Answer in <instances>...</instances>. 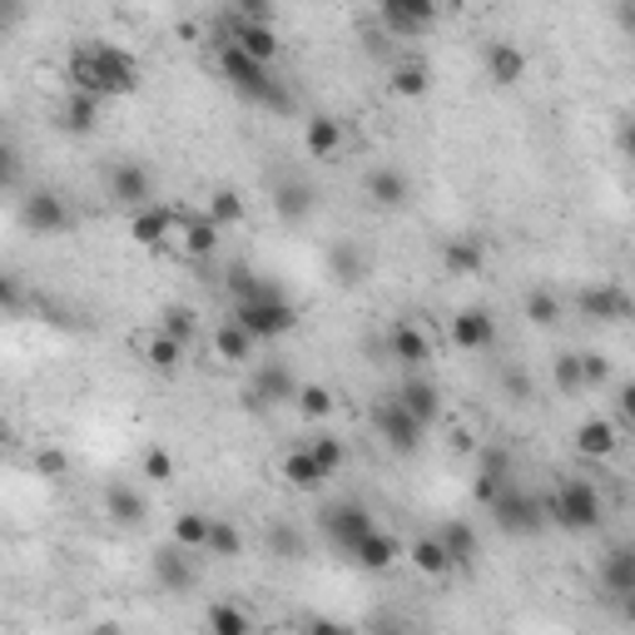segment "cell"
I'll list each match as a JSON object with an SVG mask.
<instances>
[{
	"mask_svg": "<svg viewBox=\"0 0 635 635\" xmlns=\"http://www.w3.org/2000/svg\"><path fill=\"white\" fill-rule=\"evenodd\" d=\"M437 541L446 546L452 566H472L476 561V531L466 521H442V526H437Z\"/></svg>",
	"mask_w": 635,
	"mask_h": 635,
	"instance_id": "1f68e13d",
	"label": "cell"
},
{
	"mask_svg": "<svg viewBox=\"0 0 635 635\" xmlns=\"http://www.w3.org/2000/svg\"><path fill=\"white\" fill-rule=\"evenodd\" d=\"M556 318H561V298H556L551 288H536V293L526 298V323H536V327H551Z\"/></svg>",
	"mask_w": 635,
	"mask_h": 635,
	"instance_id": "7bdbcfd3",
	"label": "cell"
},
{
	"mask_svg": "<svg viewBox=\"0 0 635 635\" xmlns=\"http://www.w3.org/2000/svg\"><path fill=\"white\" fill-rule=\"evenodd\" d=\"M387 353H392L402 367H422V363H432V337H427V327H417V323H392Z\"/></svg>",
	"mask_w": 635,
	"mask_h": 635,
	"instance_id": "ac0fdd59",
	"label": "cell"
},
{
	"mask_svg": "<svg viewBox=\"0 0 635 635\" xmlns=\"http://www.w3.org/2000/svg\"><path fill=\"white\" fill-rule=\"evenodd\" d=\"M615 605H621V615L635 625V591H631V595H621V601H615Z\"/></svg>",
	"mask_w": 635,
	"mask_h": 635,
	"instance_id": "11a10c76",
	"label": "cell"
},
{
	"mask_svg": "<svg viewBox=\"0 0 635 635\" xmlns=\"http://www.w3.org/2000/svg\"><path fill=\"white\" fill-rule=\"evenodd\" d=\"M427 85H432V75H427L422 60H402V65H392V95L397 99H422Z\"/></svg>",
	"mask_w": 635,
	"mask_h": 635,
	"instance_id": "d590c367",
	"label": "cell"
},
{
	"mask_svg": "<svg viewBox=\"0 0 635 635\" xmlns=\"http://www.w3.org/2000/svg\"><path fill=\"white\" fill-rule=\"evenodd\" d=\"M35 472L50 476V482H60V476L69 472V456L60 452V446H40V452H35Z\"/></svg>",
	"mask_w": 635,
	"mask_h": 635,
	"instance_id": "c3c4849f",
	"label": "cell"
},
{
	"mask_svg": "<svg viewBox=\"0 0 635 635\" xmlns=\"http://www.w3.org/2000/svg\"><path fill=\"white\" fill-rule=\"evenodd\" d=\"M377 20H383V30H387L392 40H407V35H417V30L432 25V20H437V6H427V0H383Z\"/></svg>",
	"mask_w": 635,
	"mask_h": 635,
	"instance_id": "9a60e30c",
	"label": "cell"
},
{
	"mask_svg": "<svg viewBox=\"0 0 635 635\" xmlns=\"http://www.w3.org/2000/svg\"><path fill=\"white\" fill-rule=\"evenodd\" d=\"M556 387H561V392H581L585 387V377H581V353H556Z\"/></svg>",
	"mask_w": 635,
	"mask_h": 635,
	"instance_id": "ee69618b",
	"label": "cell"
},
{
	"mask_svg": "<svg viewBox=\"0 0 635 635\" xmlns=\"http://www.w3.org/2000/svg\"><path fill=\"white\" fill-rule=\"evenodd\" d=\"M482 60H486V79H492V85H516V79H526V55H521V45H512V40H486Z\"/></svg>",
	"mask_w": 635,
	"mask_h": 635,
	"instance_id": "e0dca14e",
	"label": "cell"
},
{
	"mask_svg": "<svg viewBox=\"0 0 635 635\" xmlns=\"http://www.w3.org/2000/svg\"><path fill=\"white\" fill-rule=\"evenodd\" d=\"M492 516H496V526H502V531L531 536V531H541V526H546V502H536V496L516 492V486L506 482L502 496H496V506H492Z\"/></svg>",
	"mask_w": 635,
	"mask_h": 635,
	"instance_id": "52a82bcc",
	"label": "cell"
},
{
	"mask_svg": "<svg viewBox=\"0 0 635 635\" xmlns=\"http://www.w3.org/2000/svg\"><path fill=\"white\" fill-rule=\"evenodd\" d=\"M159 327H164L169 337H179V343L189 347V343L198 337V313H194V308H184V303H169L164 313H159Z\"/></svg>",
	"mask_w": 635,
	"mask_h": 635,
	"instance_id": "74e56055",
	"label": "cell"
},
{
	"mask_svg": "<svg viewBox=\"0 0 635 635\" xmlns=\"http://www.w3.org/2000/svg\"><path fill=\"white\" fill-rule=\"evenodd\" d=\"M308 635H353L347 625H337V621H327V615H318L313 625H308Z\"/></svg>",
	"mask_w": 635,
	"mask_h": 635,
	"instance_id": "db71d44e",
	"label": "cell"
},
{
	"mask_svg": "<svg viewBox=\"0 0 635 635\" xmlns=\"http://www.w3.org/2000/svg\"><path fill=\"white\" fill-rule=\"evenodd\" d=\"M174 228H179V208H169V204H149L129 218V238H134L139 248H149V254L174 244Z\"/></svg>",
	"mask_w": 635,
	"mask_h": 635,
	"instance_id": "7c38bea8",
	"label": "cell"
},
{
	"mask_svg": "<svg viewBox=\"0 0 635 635\" xmlns=\"http://www.w3.org/2000/svg\"><path fill=\"white\" fill-rule=\"evenodd\" d=\"M139 472L149 476V482H174V452H164V446H149L144 452V462H139Z\"/></svg>",
	"mask_w": 635,
	"mask_h": 635,
	"instance_id": "bcb514c9",
	"label": "cell"
},
{
	"mask_svg": "<svg viewBox=\"0 0 635 635\" xmlns=\"http://www.w3.org/2000/svg\"><path fill=\"white\" fill-rule=\"evenodd\" d=\"M268 546H273L283 561H298V556H303V541H298V531H288V526H273V531H268Z\"/></svg>",
	"mask_w": 635,
	"mask_h": 635,
	"instance_id": "f907efd6",
	"label": "cell"
},
{
	"mask_svg": "<svg viewBox=\"0 0 635 635\" xmlns=\"http://www.w3.org/2000/svg\"><path fill=\"white\" fill-rule=\"evenodd\" d=\"M496 496H502V482H492V476H476V482H472V502L476 506H486V512H492Z\"/></svg>",
	"mask_w": 635,
	"mask_h": 635,
	"instance_id": "816d5d0a",
	"label": "cell"
},
{
	"mask_svg": "<svg viewBox=\"0 0 635 635\" xmlns=\"http://www.w3.org/2000/svg\"><path fill=\"white\" fill-rule=\"evenodd\" d=\"M442 268L452 278H472V273H482L486 268V248H482V238H452V244L442 248Z\"/></svg>",
	"mask_w": 635,
	"mask_h": 635,
	"instance_id": "83f0119b",
	"label": "cell"
},
{
	"mask_svg": "<svg viewBox=\"0 0 635 635\" xmlns=\"http://www.w3.org/2000/svg\"><path fill=\"white\" fill-rule=\"evenodd\" d=\"M298 387H303V383H293V373H288L283 363H273V367L258 373L254 397H258V402H298Z\"/></svg>",
	"mask_w": 635,
	"mask_h": 635,
	"instance_id": "4dcf8cb0",
	"label": "cell"
},
{
	"mask_svg": "<svg viewBox=\"0 0 635 635\" xmlns=\"http://www.w3.org/2000/svg\"><path fill=\"white\" fill-rule=\"evenodd\" d=\"M109 198L125 208H149L154 204V179H149L144 164H134V159H119L115 169H109Z\"/></svg>",
	"mask_w": 635,
	"mask_h": 635,
	"instance_id": "9c48e42d",
	"label": "cell"
},
{
	"mask_svg": "<svg viewBox=\"0 0 635 635\" xmlns=\"http://www.w3.org/2000/svg\"><path fill=\"white\" fill-rule=\"evenodd\" d=\"M228 318H234L254 343H278V337H288L298 327V308L283 298V288H268L263 298L234 303V313H228Z\"/></svg>",
	"mask_w": 635,
	"mask_h": 635,
	"instance_id": "277c9868",
	"label": "cell"
},
{
	"mask_svg": "<svg viewBox=\"0 0 635 635\" xmlns=\"http://www.w3.org/2000/svg\"><path fill=\"white\" fill-rule=\"evenodd\" d=\"M452 343L462 347V353H492L496 347V318L492 308H462V313H452Z\"/></svg>",
	"mask_w": 635,
	"mask_h": 635,
	"instance_id": "30bf717a",
	"label": "cell"
},
{
	"mask_svg": "<svg viewBox=\"0 0 635 635\" xmlns=\"http://www.w3.org/2000/svg\"><path fill=\"white\" fill-rule=\"evenodd\" d=\"M144 363L159 367V373H174V367L184 363V343H179V337H169L164 327H154V333L144 337Z\"/></svg>",
	"mask_w": 635,
	"mask_h": 635,
	"instance_id": "e575fe53",
	"label": "cell"
},
{
	"mask_svg": "<svg viewBox=\"0 0 635 635\" xmlns=\"http://www.w3.org/2000/svg\"><path fill=\"white\" fill-rule=\"evenodd\" d=\"M224 40H228V45H238L244 55H254L258 65H268V69H273V60L283 55V40H278V30H273V25H263V20H244L238 10L228 15Z\"/></svg>",
	"mask_w": 635,
	"mask_h": 635,
	"instance_id": "8992f818",
	"label": "cell"
},
{
	"mask_svg": "<svg viewBox=\"0 0 635 635\" xmlns=\"http://www.w3.org/2000/svg\"><path fill=\"white\" fill-rule=\"evenodd\" d=\"M99 105H105V99L69 89V99H65V129H75V134H89V129L99 125Z\"/></svg>",
	"mask_w": 635,
	"mask_h": 635,
	"instance_id": "8d00e7d4",
	"label": "cell"
},
{
	"mask_svg": "<svg viewBox=\"0 0 635 635\" xmlns=\"http://www.w3.org/2000/svg\"><path fill=\"white\" fill-rule=\"evenodd\" d=\"M407 561H412V571L427 575V581H442V575L456 571L452 556H446V546L437 541V531H432V536H417V541L407 546Z\"/></svg>",
	"mask_w": 635,
	"mask_h": 635,
	"instance_id": "d4e9b609",
	"label": "cell"
},
{
	"mask_svg": "<svg viewBox=\"0 0 635 635\" xmlns=\"http://www.w3.org/2000/svg\"><path fill=\"white\" fill-rule=\"evenodd\" d=\"M194 561H198V556H194V551H184V546H174V541L159 546V551H154V581L164 585V591L184 595L189 585L198 581V566H194Z\"/></svg>",
	"mask_w": 635,
	"mask_h": 635,
	"instance_id": "5bb4252c",
	"label": "cell"
},
{
	"mask_svg": "<svg viewBox=\"0 0 635 635\" xmlns=\"http://www.w3.org/2000/svg\"><path fill=\"white\" fill-rule=\"evenodd\" d=\"M273 208L288 218V224H298V218H308V208H313V189H308L303 179H278Z\"/></svg>",
	"mask_w": 635,
	"mask_h": 635,
	"instance_id": "f546056e",
	"label": "cell"
},
{
	"mask_svg": "<svg viewBox=\"0 0 635 635\" xmlns=\"http://www.w3.org/2000/svg\"><path fill=\"white\" fill-rule=\"evenodd\" d=\"M615 412H621V422L635 427V377H631V383L615 387Z\"/></svg>",
	"mask_w": 635,
	"mask_h": 635,
	"instance_id": "f5cc1de1",
	"label": "cell"
},
{
	"mask_svg": "<svg viewBox=\"0 0 635 635\" xmlns=\"http://www.w3.org/2000/svg\"><path fill=\"white\" fill-rule=\"evenodd\" d=\"M218 234H224V228H218L208 214H179V248H184L189 258H208V254H214Z\"/></svg>",
	"mask_w": 635,
	"mask_h": 635,
	"instance_id": "603a6c76",
	"label": "cell"
},
{
	"mask_svg": "<svg viewBox=\"0 0 635 635\" xmlns=\"http://www.w3.org/2000/svg\"><path fill=\"white\" fill-rule=\"evenodd\" d=\"M476 476H492V482L506 486V476H512V456H506L502 446H482V452H476Z\"/></svg>",
	"mask_w": 635,
	"mask_h": 635,
	"instance_id": "f6af8a7d",
	"label": "cell"
},
{
	"mask_svg": "<svg viewBox=\"0 0 635 635\" xmlns=\"http://www.w3.org/2000/svg\"><path fill=\"white\" fill-rule=\"evenodd\" d=\"M323 531H327V541H333L337 551L353 556V546L363 541V536H373L377 526H373V512H367V506L337 502V506H327V512H323Z\"/></svg>",
	"mask_w": 635,
	"mask_h": 635,
	"instance_id": "ba28073f",
	"label": "cell"
},
{
	"mask_svg": "<svg viewBox=\"0 0 635 635\" xmlns=\"http://www.w3.org/2000/svg\"><path fill=\"white\" fill-rule=\"evenodd\" d=\"M69 89L95 99H115V95H134L139 89V60L125 45H109V40H85V45L69 50L65 65Z\"/></svg>",
	"mask_w": 635,
	"mask_h": 635,
	"instance_id": "6da1fadb",
	"label": "cell"
},
{
	"mask_svg": "<svg viewBox=\"0 0 635 635\" xmlns=\"http://www.w3.org/2000/svg\"><path fill=\"white\" fill-rule=\"evenodd\" d=\"M278 476H283V482L293 486V492H303V496H313L318 486L327 482L323 466L313 462V452H308V446H293V452L283 456V466H278Z\"/></svg>",
	"mask_w": 635,
	"mask_h": 635,
	"instance_id": "4316f807",
	"label": "cell"
},
{
	"mask_svg": "<svg viewBox=\"0 0 635 635\" xmlns=\"http://www.w3.org/2000/svg\"><path fill=\"white\" fill-rule=\"evenodd\" d=\"M601 516H605V496H601V486L585 482V476H566V482L546 496V521H556L571 536L595 531Z\"/></svg>",
	"mask_w": 635,
	"mask_h": 635,
	"instance_id": "7a4b0ae2",
	"label": "cell"
},
{
	"mask_svg": "<svg viewBox=\"0 0 635 635\" xmlns=\"http://www.w3.org/2000/svg\"><path fill=\"white\" fill-rule=\"evenodd\" d=\"M601 585L611 601H621V595L635 591V546H611L601 561Z\"/></svg>",
	"mask_w": 635,
	"mask_h": 635,
	"instance_id": "44dd1931",
	"label": "cell"
},
{
	"mask_svg": "<svg viewBox=\"0 0 635 635\" xmlns=\"http://www.w3.org/2000/svg\"><path fill=\"white\" fill-rule=\"evenodd\" d=\"M204 621H208V635H254L248 611H244V605H234V601H214Z\"/></svg>",
	"mask_w": 635,
	"mask_h": 635,
	"instance_id": "836d02e7",
	"label": "cell"
},
{
	"mask_svg": "<svg viewBox=\"0 0 635 635\" xmlns=\"http://www.w3.org/2000/svg\"><path fill=\"white\" fill-rule=\"evenodd\" d=\"M208 343H214V357L218 363H248V357H254V337L244 333V327L234 323V318H224V323L214 327V337H208Z\"/></svg>",
	"mask_w": 635,
	"mask_h": 635,
	"instance_id": "f1b7e54d",
	"label": "cell"
},
{
	"mask_svg": "<svg viewBox=\"0 0 635 635\" xmlns=\"http://www.w3.org/2000/svg\"><path fill=\"white\" fill-rule=\"evenodd\" d=\"M218 75H224L244 99H254V105L288 109V95H283V85L273 79V69L258 65L254 55H244V50L228 45V40H218Z\"/></svg>",
	"mask_w": 635,
	"mask_h": 635,
	"instance_id": "3957f363",
	"label": "cell"
},
{
	"mask_svg": "<svg viewBox=\"0 0 635 635\" xmlns=\"http://www.w3.org/2000/svg\"><path fill=\"white\" fill-rule=\"evenodd\" d=\"M625 149L635 154V125H625Z\"/></svg>",
	"mask_w": 635,
	"mask_h": 635,
	"instance_id": "9f6ffc18",
	"label": "cell"
},
{
	"mask_svg": "<svg viewBox=\"0 0 635 635\" xmlns=\"http://www.w3.org/2000/svg\"><path fill=\"white\" fill-rule=\"evenodd\" d=\"M308 452H313V462L323 466V476H337L343 472V462H347V446L337 442V437H327V432H318L313 442H303Z\"/></svg>",
	"mask_w": 635,
	"mask_h": 635,
	"instance_id": "f35d334b",
	"label": "cell"
},
{
	"mask_svg": "<svg viewBox=\"0 0 635 635\" xmlns=\"http://www.w3.org/2000/svg\"><path fill=\"white\" fill-rule=\"evenodd\" d=\"M571 446L581 462H611V456L621 452V427H615L611 417H585V422L575 427Z\"/></svg>",
	"mask_w": 635,
	"mask_h": 635,
	"instance_id": "8fae6325",
	"label": "cell"
},
{
	"mask_svg": "<svg viewBox=\"0 0 635 635\" xmlns=\"http://www.w3.org/2000/svg\"><path fill=\"white\" fill-rule=\"evenodd\" d=\"M293 407L308 417V422H323V417L333 412L337 402H333V392H327L323 383H303V387H298V402H293Z\"/></svg>",
	"mask_w": 635,
	"mask_h": 635,
	"instance_id": "60d3db41",
	"label": "cell"
},
{
	"mask_svg": "<svg viewBox=\"0 0 635 635\" xmlns=\"http://www.w3.org/2000/svg\"><path fill=\"white\" fill-rule=\"evenodd\" d=\"M105 506H109V516H115V521H125V526L144 521V496H139L134 486H125V482H109L105 486Z\"/></svg>",
	"mask_w": 635,
	"mask_h": 635,
	"instance_id": "d6a6232c",
	"label": "cell"
},
{
	"mask_svg": "<svg viewBox=\"0 0 635 635\" xmlns=\"http://www.w3.org/2000/svg\"><path fill=\"white\" fill-rule=\"evenodd\" d=\"M581 313L595 318V323H625L635 313V303L621 293V288H585L581 293Z\"/></svg>",
	"mask_w": 635,
	"mask_h": 635,
	"instance_id": "cb8c5ba5",
	"label": "cell"
},
{
	"mask_svg": "<svg viewBox=\"0 0 635 635\" xmlns=\"http://www.w3.org/2000/svg\"><path fill=\"white\" fill-rule=\"evenodd\" d=\"M208 556H218V561H234V556H244V531H238L234 521H224V516H218L214 536H208Z\"/></svg>",
	"mask_w": 635,
	"mask_h": 635,
	"instance_id": "b9f144b4",
	"label": "cell"
},
{
	"mask_svg": "<svg viewBox=\"0 0 635 635\" xmlns=\"http://www.w3.org/2000/svg\"><path fill=\"white\" fill-rule=\"evenodd\" d=\"M333 273H337V283H353V278L363 273V254H357L353 244H337L333 248Z\"/></svg>",
	"mask_w": 635,
	"mask_h": 635,
	"instance_id": "7dc6e473",
	"label": "cell"
},
{
	"mask_svg": "<svg viewBox=\"0 0 635 635\" xmlns=\"http://www.w3.org/2000/svg\"><path fill=\"white\" fill-rule=\"evenodd\" d=\"M214 521L218 516H204V512H179L174 526H169V541L184 546L194 556H208V536H214Z\"/></svg>",
	"mask_w": 635,
	"mask_h": 635,
	"instance_id": "484cf974",
	"label": "cell"
},
{
	"mask_svg": "<svg viewBox=\"0 0 635 635\" xmlns=\"http://www.w3.org/2000/svg\"><path fill=\"white\" fill-rule=\"evenodd\" d=\"M204 214L214 218L218 228H234L238 218H244V198H238L234 189H214V194H208V204H204Z\"/></svg>",
	"mask_w": 635,
	"mask_h": 635,
	"instance_id": "ab89813d",
	"label": "cell"
},
{
	"mask_svg": "<svg viewBox=\"0 0 635 635\" xmlns=\"http://www.w3.org/2000/svg\"><path fill=\"white\" fill-rule=\"evenodd\" d=\"M20 218H25V228H30V234H40V238L65 234V228H69V208H65V198L50 194V189H35V194H30L25 204H20Z\"/></svg>",
	"mask_w": 635,
	"mask_h": 635,
	"instance_id": "4fadbf2b",
	"label": "cell"
},
{
	"mask_svg": "<svg viewBox=\"0 0 635 635\" xmlns=\"http://www.w3.org/2000/svg\"><path fill=\"white\" fill-rule=\"evenodd\" d=\"M581 377H585V387L611 383V357H605V353H581Z\"/></svg>",
	"mask_w": 635,
	"mask_h": 635,
	"instance_id": "681fc988",
	"label": "cell"
},
{
	"mask_svg": "<svg viewBox=\"0 0 635 635\" xmlns=\"http://www.w3.org/2000/svg\"><path fill=\"white\" fill-rule=\"evenodd\" d=\"M392 397H397V402H402L422 427H432L437 412H442V392H437V383H427V377H407V383L397 387Z\"/></svg>",
	"mask_w": 635,
	"mask_h": 635,
	"instance_id": "7402d4cb",
	"label": "cell"
},
{
	"mask_svg": "<svg viewBox=\"0 0 635 635\" xmlns=\"http://www.w3.org/2000/svg\"><path fill=\"white\" fill-rule=\"evenodd\" d=\"M373 422H377V437H383L387 446H392V452H417V446H422V432L427 427L417 422L412 412H407L402 402H397V397H383V402H377V412H373Z\"/></svg>",
	"mask_w": 635,
	"mask_h": 635,
	"instance_id": "5b68a950",
	"label": "cell"
},
{
	"mask_svg": "<svg viewBox=\"0 0 635 635\" xmlns=\"http://www.w3.org/2000/svg\"><path fill=\"white\" fill-rule=\"evenodd\" d=\"M402 556H407V546L397 541V536H387V531H373V536H363V541L353 546V561L363 566V571H373V575L392 571Z\"/></svg>",
	"mask_w": 635,
	"mask_h": 635,
	"instance_id": "2e32d148",
	"label": "cell"
},
{
	"mask_svg": "<svg viewBox=\"0 0 635 635\" xmlns=\"http://www.w3.org/2000/svg\"><path fill=\"white\" fill-rule=\"evenodd\" d=\"M303 144H308V154H313V159H337V154H343V144H347L343 119L313 115V119L303 125Z\"/></svg>",
	"mask_w": 635,
	"mask_h": 635,
	"instance_id": "ffe728a7",
	"label": "cell"
},
{
	"mask_svg": "<svg viewBox=\"0 0 635 635\" xmlns=\"http://www.w3.org/2000/svg\"><path fill=\"white\" fill-rule=\"evenodd\" d=\"M367 198H373L377 208H402L407 198H412V179H407L397 164H383L367 174Z\"/></svg>",
	"mask_w": 635,
	"mask_h": 635,
	"instance_id": "d6986e66",
	"label": "cell"
}]
</instances>
